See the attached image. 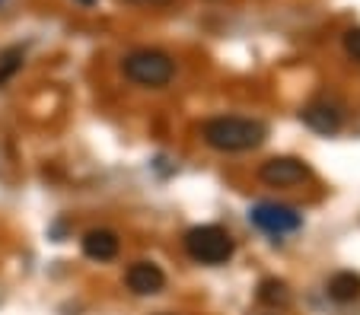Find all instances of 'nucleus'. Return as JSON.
I'll return each mask as SVG.
<instances>
[{
    "label": "nucleus",
    "instance_id": "obj_8",
    "mask_svg": "<svg viewBox=\"0 0 360 315\" xmlns=\"http://www.w3.org/2000/svg\"><path fill=\"white\" fill-rule=\"evenodd\" d=\"M118 248H122V242L112 229H89L83 236V255L93 261H112L118 255Z\"/></svg>",
    "mask_w": 360,
    "mask_h": 315
},
{
    "label": "nucleus",
    "instance_id": "obj_3",
    "mask_svg": "<svg viewBox=\"0 0 360 315\" xmlns=\"http://www.w3.org/2000/svg\"><path fill=\"white\" fill-rule=\"evenodd\" d=\"M233 239L226 229L220 227H195L185 233V252L198 261V264H224L233 258Z\"/></svg>",
    "mask_w": 360,
    "mask_h": 315
},
{
    "label": "nucleus",
    "instance_id": "obj_12",
    "mask_svg": "<svg viewBox=\"0 0 360 315\" xmlns=\"http://www.w3.org/2000/svg\"><path fill=\"white\" fill-rule=\"evenodd\" d=\"M345 51L354 61H360V29H347L345 32Z\"/></svg>",
    "mask_w": 360,
    "mask_h": 315
},
{
    "label": "nucleus",
    "instance_id": "obj_9",
    "mask_svg": "<svg viewBox=\"0 0 360 315\" xmlns=\"http://www.w3.org/2000/svg\"><path fill=\"white\" fill-rule=\"evenodd\" d=\"M328 296L335 302H354L360 296V277L351 274V271H341L328 281Z\"/></svg>",
    "mask_w": 360,
    "mask_h": 315
},
{
    "label": "nucleus",
    "instance_id": "obj_2",
    "mask_svg": "<svg viewBox=\"0 0 360 315\" xmlns=\"http://www.w3.org/2000/svg\"><path fill=\"white\" fill-rule=\"evenodd\" d=\"M124 76L137 86H150V89H160L176 76V64L166 51H157V48H141V51H131L124 58Z\"/></svg>",
    "mask_w": 360,
    "mask_h": 315
},
{
    "label": "nucleus",
    "instance_id": "obj_13",
    "mask_svg": "<svg viewBox=\"0 0 360 315\" xmlns=\"http://www.w3.org/2000/svg\"><path fill=\"white\" fill-rule=\"evenodd\" d=\"M80 4H83V7H93V4H96V0H80Z\"/></svg>",
    "mask_w": 360,
    "mask_h": 315
},
{
    "label": "nucleus",
    "instance_id": "obj_11",
    "mask_svg": "<svg viewBox=\"0 0 360 315\" xmlns=\"http://www.w3.org/2000/svg\"><path fill=\"white\" fill-rule=\"evenodd\" d=\"M259 296L265 302H271V306H274V302H287V287L281 281H265V283H262V293Z\"/></svg>",
    "mask_w": 360,
    "mask_h": 315
},
{
    "label": "nucleus",
    "instance_id": "obj_4",
    "mask_svg": "<svg viewBox=\"0 0 360 315\" xmlns=\"http://www.w3.org/2000/svg\"><path fill=\"white\" fill-rule=\"evenodd\" d=\"M252 223L271 236H284V233H293V229L303 227V217L287 204H259L252 210Z\"/></svg>",
    "mask_w": 360,
    "mask_h": 315
},
{
    "label": "nucleus",
    "instance_id": "obj_7",
    "mask_svg": "<svg viewBox=\"0 0 360 315\" xmlns=\"http://www.w3.org/2000/svg\"><path fill=\"white\" fill-rule=\"evenodd\" d=\"M300 118H303V124L313 128L316 134H335V130L341 128V121H345V112L335 102H328V99H319V102L306 105V109L300 112Z\"/></svg>",
    "mask_w": 360,
    "mask_h": 315
},
{
    "label": "nucleus",
    "instance_id": "obj_5",
    "mask_svg": "<svg viewBox=\"0 0 360 315\" xmlns=\"http://www.w3.org/2000/svg\"><path fill=\"white\" fill-rule=\"evenodd\" d=\"M259 175H262V182L271 188H293V185H300V182L309 178V166L293 159V156H274L262 166Z\"/></svg>",
    "mask_w": 360,
    "mask_h": 315
},
{
    "label": "nucleus",
    "instance_id": "obj_10",
    "mask_svg": "<svg viewBox=\"0 0 360 315\" xmlns=\"http://www.w3.org/2000/svg\"><path fill=\"white\" fill-rule=\"evenodd\" d=\"M20 67H22V51L20 48H10L7 55L0 58V86H4V83H7Z\"/></svg>",
    "mask_w": 360,
    "mask_h": 315
},
{
    "label": "nucleus",
    "instance_id": "obj_6",
    "mask_svg": "<svg viewBox=\"0 0 360 315\" xmlns=\"http://www.w3.org/2000/svg\"><path fill=\"white\" fill-rule=\"evenodd\" d=\"M124 283H128V290L137 296H153L166 287V274H163V267L153 264V261H137V264L128 267Z\"/></svg>",
    "mask_w": 360,
    "mask_h": 315
},
{
    "label": "nucleus",
    "instance_id": "obj_1",
    "mask_svg": "<svg viewBox=\"0 0 360 315\" xmlns=\"http://www.w3.org/2000/svg\"><path fill=\"white\" fill-rule=\"evenodd\" d=\"M201 138L220 153H245L265 144L268 130L262 121H252V118H211L201 128Z\"/></svg>",
    "mask_w": 360,
    "mask_h": 315
}]
</instances>
